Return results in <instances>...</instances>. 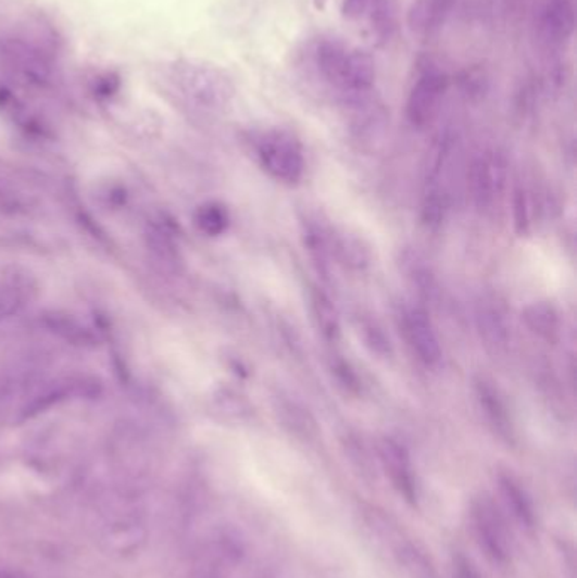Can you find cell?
Returning a JSON list of instances; mask_svg holds the SVG:
<instances>
[{
	"label": "cell",
	"mask_w": 577,
	"mask_h": 578,
	"mask_svg": "<svg viewBox=\"0 0 577 578\" xmlns=\"http://www.w3.org/2000/svg\"><path fill=\"white\" fill-rule=\"evenodd\" d=\"M475 319L476 328L486 349L493 354H500L506 350L510 342L509 319L498 301L481 298L476 304Z\"/></svg>",
	"instance_id": "11"
},
{
	"label": "cell",
	"mask_w": 577,
	"mask_h": 578,
	"mask_svg": "<svg viewBox=\"0 0 577 578\" xmlns=\"http://www.w3.org/2000/svg\"><path fill=\"white\" fill-rule=\"evenodd\" d=\"M275 403L279 422L291 435L300 440H314L317 437V423L303 404L287 395H278L275 398Z\"/></svg>",
	"instance_id": "16"
},
{
	"label": "cell",
	"mask_w": 577,
	"mask_h": 578,
	"mask_svg": "<svg viewBox=\"0 0 577 578\" xmlns=\"http://www.w3.org/2000/svg\"><path fill=\"white\" fill-rule=\"evenodd\" d=\"M475 394L482 415H485L488 425L493 428L494 434L503 440L512 441L515 437L512 415H510L509 406H506L498 388H494L493 382L485 379V377H479L475 380Z\"/></svg>",
	"instance_id": "12"
},
{
	"label": "cell",
	"mask_w": 577,
	"mask_h": 578,
	"mask_svg": "<svg viewBox=\"0 0 577 578\" xmlns=\"http://www.w3.org/2000/svg\"><path fill=\"white\" fill-rule=\"evenodd\" d=\"M454 188V141L442 137L428 152L422 188V218L428 227H439L451 206Z\"/></svg>",
	"instance_id": "2"
},
{
	"label": "cell",
	"mask_w": 577,
	"mask_h": 578,
	"mask_svg": "<svg viewBox=\"0 0 577 578\" xmlns=\"http://www.w3.org/2000/svg\"><path fill=\"white\" fill-rule=\"evenodd\" d=\"M509 164L500 152H481L467 172V190L476 209L491 212L505 193Z\"/></svg>",
	"instance_id": "5"
},
{
	"label": "cell",
	"mask_w": 577,
	"mask_h": 578,
	"mask_svg": "<svg viewBox=\"0 0 577 578\" xmlns=\"http://www.w3.org/2000/svg\"><path fill=\"white\" fill-rule=\"evenodd\" d=\"M402 330L413 354L427 367L439 364L442 357L439 337L432 319L422 306H409L402 312Z\"/></svg>",
	"instance_id": "8"
},
{
	"label": "cell",
	"mask_w": 577,
	"mask_h": 578,
	"mask_svg": "<svg viewBox=\"0 0 577 578\" xmlns=\"http://www.w3.org/2000/svg\"><path fill=\"white\" fill-rule=\"evenodd\" d=\"M379 461L398 494L402 495L410 506H417L418 480L409 450L394 438H382L379 443Z\"/></svg>",
	"instance_id": "9"
},
{
	"label": "cell",
	"mask_w": 577,
	"mask_h": 578,
	"mask_svg": "<svg viewBox=\"0 0 577 578\" xmlns=\"http://www.w3.org/2000/svg\"><path fill=\"white\" fill-rule=\"evenodd\" d=\"M375 543L390 553L394 568L402 578H440L432 556L417 541L406 537L398 523L379 532Z\"/></svg>",
	"instance_id": "6"
},
{
	"label": "cell",
	"mask_w": 577,
	"mask_h": 578,
	"mask_svg": "<svg viewBox=\"0 0 577 578\" xmlns=\"http://www.w3.org/2000/svg\"><path fill=\"white\" fill-rule=\"evenodd\" d=\"M513 222L516 233L527 234L534 224V200L530 190L525 185H516L513 191Z\"/></svg>",
	"instance_id": "20"
},
{
	"label": "cell",
	"mask_w": 577,
	"mask_h": 578,
	"mask_svg": "<svg viewBox=\"0 0 577 578\" xmlns=\"http://www.w3.org/2000/svg\"><path fill=\"white\" fill-rule=\"evenodd\" d=\"M146 532L136 523H120L112 526L105 535L109 550L115 553H133L145 543Z\"/></svg>",
	"instance_id": "19"
},
{
	"label": "cell",
	"mask_w": 577,
	"mask_h": 578,
	"mask_svg": "<svg viewBox=\"0 0 577 578\" xmlns=\"http://www.w3.org/2000/svg\"><path fill=\"white\" fill-rule=\"evenodd\" d=\"M200 227L203 233L211 234V236H217V234L224 233L229 224V217H227L226 210L218 205L203 206L197 217Z\"/></svg>",
	"instance_id": "21"
},
{
	"label": "cell",
	"mask_w": 577,
	"mask_h": 578,
	"mask_svg": "<svg viewBox=\"0 0 577 578\" xmlns=\"http://www.w3.org/2000/svg\"><path fill=\"white\" fill-rule=\"evenodd\" d=\"M342 14L351 23L366 24L379 38H390L397 23L394 0H342Z\"/></svg>",
	"instance_id": "10"
},
{
	"label": "cell",
	"mask_w": 577,
	"mask_h": 578,
	"mask_svg": "<svg viewBox=\"0 0 577 578\" xmlns=\"http://www.w3.org/2000/svg\"><path fill=\"white\" fill-rule=\"evenodd\" d=\"M452 567H454V578H481L473 560L467 558L464 553H455Z\"/></svg>",
	"instance_id": "24"
},
{
	"label": "cell",
	"mask_w": 577,
	"mask_h": 578,
	"mask_svg": "<svg viewBox=\"0 0 577 578\" xmlns=\"http://www.w3.org/2000/svg\"><path fill=\"white\" fill-rule=\"evenodd\" d=\"M361 331L364 334V340H366L367 347H369L373 352L381 355V357L390 355V342H388L385 334L376 327V324H373V322H364V324L361 325Z\"/></svg>",
	"instance_id": "23"
},
{
	"label": "cell",
	"mask_w": 577,
	"mask_h": 578,
	"mask_svg": "<svg viewBox=\"0 0 577 578\" xmlns=\"http://www.w3.org/2000/svg\"><path fill=\"white\" fill-rule=\"evenodd\" d=\"M261 167L278 181H300L305 172L302 148L299 141L284 130H266L256 142Z\"/></svg>",
	"instance_id": "3"
},
{
	"label": "cell",
	"mask_w": 577,
	"mask_h": 578,
	"mask_svg": "<svg viewBox=\"0 0 577 578\" xmlns=\"http://www.w3.org/2000/svg\"><path fill=\"white\" fill-rule=\"evenodd\" d=\"M498 487H500L501 498L505 501L506 507L512 511L516 522L520 523L525 529L536 528V507L527 489L509 472H501L498 476Z\"/></svg>",
	"instance_id": "14"
},
{
	"label": "cell",
	"mask_w": 577,
	"mask_h": 578,
	"mask_svg": "<svg viewBox=\"0 0 577 578\" xmlns=\"http://www.w3.org/2000/svg\"><path fill=\"white\" fill-rule=\"evenodd\" d=\"M543 38L561 42L574 30V0H549L540 14Z\"/></svg>",
	"instance_id": "15"
},
{
	"label": "cell",
	"mask_w": 577,
	"mask_h": 578,
	"mask_svg": "<svg viewBox=\"0 0 577 578\" xmlns=\"http://www.w3.org/2000/svg\"><path fill=\"white\" fill-rule=\"evenodd\" d=\"M303 66L325 87L348 100H363L376 84L373 58L333 36H321L309 42Z\"/></svg>",
	"instance_id": "1"
},
{
	"label": "cell",
	"mask_w": 577,
	"mask_h": 578,
	"mask_svg": "<svg viewBox=\"0 0 577 578\" xmlns=\"http://www.w3.org/2000/svg\"><path fill=\"white\" fill-rule=\"evenodd\" d=\"M449 81L446 73L425 68L413 81L406 100V117L415 127H427L439 114Z\"/></svg>",
	"instance_id": "7"
},
{
	"label": "cell",
	"mask_w": 577,
	"mask_h": 578,
	"mask_svg": "<svg viewBox=\"0 0 577 578\" xmlns=\"http://www.w3.org/2000/svg\"><path fill=\"white\" fill-rule=\"evenodd\" d=\"M310 310L322 337L329 342H337L340 337V318L330 298L321 289H310Z\"/></svg>",
	"instance_id": "18"
},
{
	"label": "cell",
	"mask_w": 577,
	"mask_h": 578,
	"mask_svg": "<svg viewBox=\"0 0 577 578\" xmlns=\"http://www.w3.org/2000/svg\"><path fill=\"white\" fill-rule=\"evenodd\" d=\"M455 0H413L409 11V26L417 35H432L451 15Z\"/></svg>",
	"instance_id": "13"
},
{
	"label": "cell",
	"mask_w": 577,
	"mask_h": 578,
	"mask_svg": "<svg viewBox=\"0 0 577 578\" xmlns=\"http://www.w3.org/2000/svg\"><path fill=\"white\" fill-rule=\"evenodd\" d=\"M524 319L528 330L547 343L559 342L561 337V315L549 301H536L524 310Z\"/></svg>",
	"instance_id": "17"
},
{
	"label": "cell",
	"mask_w": 577,
	"mask_h": 578,
	"mask_svg": "<svg viewBox=\"0 0 577 578\" xmlns=\"http://www.w3.org/2000/svg\"><path fill=\"white\" fill-rule=\"evenodd\" d=\"M333 370L337 374V379H339L340 385L346 386L348 389L358 388L356 374L352 373L348 362H333Z\"/></svg>",
	"instance_id": "25"
},
{
	"label": "cell",
	"mask_w": 577,
	"mask_h": 578,
	"mask_svg": "<svg viewBox=\"0 0 577 578\" xmlns=\"http://www.w3.org/2000/svg\"><path fill=\"white\" fill-rule=\"evenodd\" d=\"M0 578H24L23 575L16 571L8 570V568H0Z\"/></svg>",
	"instance_id": "26"
},
{
	"label": "cell",
	"mask_w": 577,
	"mask_h": 578,
	"mask_svg": "<svg viewBox=\"0 0 577 578\" xmlns=\"http://www.w3.org/2000/svg\"><path fill=\"white\" fill-rule=\"evenodd\" d=\"M410 278H412L413 285L417 286L418 294L424 298L425 301H434L437 297V285L432 274L427 267L418 264L415 259L410 261Z\"/></svg>",
	"instance_id": "22"
},
{
	"label": "cell",
	"mask_w": 577,
	"mask_h": 578,
	"mask_svg": "<svg viewBox=\"0 0 577 578\" xmlns=\"http://www.w3.org/2000/svg\"><path fill=\"white\" fill-rule=\"evenodd\" d=\"M469 523L476 541L486 556L498 565H506L510 553H512L509 532H506L505 519L491 498L481 494L471 501Z\"/></svg>",
	"instance_id": "4"
}]
</instances>
